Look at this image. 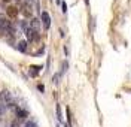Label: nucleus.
Segmentation results:
<instances>
[{
	"label": "nucleus",
	"mask_w": 131,
	"mask_h": 127,
	"mask_svg": "<svg viewBox=\"0 0 131 127\" xmlns=\"http://www.w3.org/2000/svg\"><path fill=\"white\" fill-rule=\"evenodd\" d=\"M40 18H42V24H43V27L48 30V28H49V26H51V16H49V14L45 11V12H42Z\"/></svg>",
	"instance_id": "nucleus-1"
},
{
	"label": "nucleus",
	"mask_w": 131,
	"mask_h": 127,
	"mask_svg": "<svg viewBox=\"0 0 131 127\" xmlns=\"http://www.w3.org/2000/svg\"><path fill=\"white\" fill-rule=\"evenodd\" d=\"M25 34H27V39H28L30 42H34V41L39 39V34H37V31H36V30H33V28L25 30Z\"/></svg>",
	"instance_id": "nucleus-2"
},
{
	"label": "nucleus",
	"mask_w": 131,
	"mask_h": 127,
	"mask_svg": "<svg viewBox=\"0 0 131 127\" xmlns=\"http://www.w3.org/2000/svg\"><path fill=\"white\" fill-rule=\"evenodd\" d=\"M0 96H2V100H3V102H6V103H9V102H11V99H12V96H11V93L8 91V90H3V91L0 93Z\"/></svg>",
	"instance_id": "nucleus-3"
},
{
	"label": "nucleus",
	"mask_w": 131,
	"mask_h": 127,
	"mask_svg": "<svg viewBox=\"0 0 131 127\" xmlns=\"http://www.w3.org/2000/svg\"><path fill=\"white\" fill-rule=\"evenodd\" d=\"M6 12H8V16H11V18H15V16L18 15V9L13 8V6H9Z\"/></svg>",
	"instance_id": "nucleus-4"
},
{
	"label": "nucleus",
	"mask_w": 131,
	"mask_h": 127,
	"mask_svg": "<svg viewBox=\"0 0 131 127\" xmlns=\"http://www.w3.org/2000/svg\"><path fill=\"white\" fill-rule=\"evenodd\" d=\"M16 117L20 118V120H24V118L28 117V112L24 111V109H16Z\"/></svg>",
	"instance_id": "nucleus-5"
},
{
	"label": "nucleus",
	"mask_w": 131,
	"mask_h": 127,
	"mask_svg": "<svg viewBox=\"0 0 131 127\" xmlns=\"http://www.w3.org/2000/svg\"><path fill=\"white\" fill-rule=\"evenodd\" d=\"M40 69H42L40 66H31L30 67V76H37V73H39Z\"/></svg>",
	"instance_id": "nucleus-6"
},
{
	"label": "nucleus",
	"mask_w": 131,
	"mask_h": 127,
	"mask_svg": "<svg viewBox=\"0 0 131 127\" xmlns=\"http://www.w3.org/2000/svg\"><path fill=\"white\" fill-rule=\"evenodd\" d=\"M30 28L39 31V20H36V18H33V20L30 21Z\"/></svg>",
	"instance_id": "nucleus-7"
},
{
	"label": "nucleus",
	"mask_w": 131,
	"mask_h": 127,
	"mask_svg": "<svg viewBox=\"0 0 131 127\" xmlns=\"http://www.w3.org/2000/svg\"><path fill=\"white\" fill-rule=\"evenodd\" d=\"M18 49H20L21 52H25L27 51V42L25 41H20L18 42Z\"/></svg>",
	"instance_id": "nucleus-8"
},
{
	"label": "nucleus",
	"mask_w": 131,
	"mask_h": 127,
	"mask_svg": "<svg viewBox=\"0 0 131 127\" xmlns=\"http://www.w3.org/2000/svg\"><path fill=\"white\" fill-rule=\"evenodd\" d=\"M24 127H37V124H36L34 121H30V120H28V121L25 123V126H24Z\"/></svg>",
	"instance_id": "nucleus-9"
},
{
	"label": "nucleus",
	"mask_w": 131,
	"mask_h": 127,
	"mask_svg": "<svg viewBox=\"0 0 131 127\" xmlns=\"http://www.w3.org/2000/svg\"><path fill=\"white\" fill-rule=\"evenodd\" d=\"M58 79H60V73H55V75H54V78H52L54 84H58Z\"/></svg>",
	"instance_id": "nucleus-10"
},
{
	"label": "nucleus",
	"mask_w": 131,
	"mask_h": 127,
	"mask_svg": "<svg viewBox=\"0 0 131 127\" xmlns=\"http://www.w3.org/2000/svg\"><path fill=\"white\" fill-rule=\"evenodd\" d=\"M57 117H58V120H61L63 118V115H61V109H60V106L57 105Z\"/></svg>",
	"instance_id": "nucleus-11"
},
{
	"label": "nucleus",
	"mask_w": 131,
	"mask_h": 127,
	"mask_svg": "<svg viewBox=\"0 0 131 127\" xmlns=\"http://www.w3.org/2000/svg\"><path fill=\"white\" fill-rule=\"evenodd\" d=\"M61 6H63V12H67V5H66V2H63Z\"/></svg>",
	"instance_id": "nucleus-12"
},
{
	"label": "nucleus",
	"mask_w": 131,
	"mask_h": 127,
	"mask_svg": "<svg viewBox=\"0 0 131 127\" xmlns=\"http://www.w3.org/2000/svg\"><path fill=\"white\" fill-rule=\"evenodd\" d=\"M67 66H69V64H67V61H64V63H63V72H66V70H67Z\"/></svg>",
	"instance_id": "nucleus-13"
},
{
	"label": "nucleus",
	"mask_w": 131,
	"mask_h": 127,
	"mask_svg": "<svg viewBox=\"0 0 131 127\" xmlns=\"http://www.w3.org/2000/svg\"><path fill=\"white\" fill-rule=\"evenodd\" d=\"M12 127H20V123H18V121H13V123H12Z\"/></svg>",
	"instance_id": "nucleus-14"
},
{
	"label": "nucleus",
	"mask_w": 131,
	"mask_h": 127,
	"mask_svg": "<svg viewBox=\"0 0 131 127\" xmlns=\"http://www.w3.org/2000/svg\"><path fill=\"white\" fill-rule=\"evenodd\" d=\"M85 3H86V5H88V3H89V0H85Z\"/></svg>",
	"instance_id": "nucleus-15"
}]
</instances>
